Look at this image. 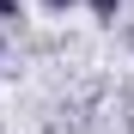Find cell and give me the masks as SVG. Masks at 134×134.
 <instances>
[{"label": "cell", "instance_id": "cell-1", "mask_svg": "<svg viewBox=\"0 0 134 134\" xmlns=\"http://www.w3.org/2000/svg\"><path fill=\"white\" fill-rule=\"evenodd\" d=\"M85 6H92V18H104V25L122 18V0H85Z\"/></svg>", "mask_w": 134, "mask_h": 134}, {"label": "cell", "instance_id": "cell-2", "mask_svg": "<svg viewBox=\"0 0 134 134\" xmlns=\"http://www.w3.org/2000/svg\"><path fill=\"white\" fill-rule=\"evenodd\" d=\"M18 12H25L18 0H0V25H18Z\"/></svg>", "mask_w": 134, "mask_h": 134}, {"label": "cell", "instance_id": "cell-3", "mask_svg": "<svg viewBox=\"0 0 134 134\" xmlns=\"http://www.w3.org/2000/svg\"><path fill=\"white\" fill-rule=\"evenodd\" d=\"M67 6H79V0H43V12H67Z\"/></svg>", "mask_w": 134, "mask_h": 134}, {"label": "cell", "instance_id": "cell-4", "mask_svg": "<svg viewBox=\"0 0 134 134\" xmlns=\"http://www.w3.org/2000/svg\"><path fill=\"white\" fill-rule=\"evenodd\" d=\"M128 49H134V25H128Z\"/></svg>", "mask_w": 134, "mask_h": 134}]
</instances>
